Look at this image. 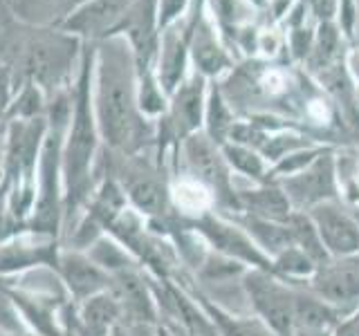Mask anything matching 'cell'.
I'll use <instances>...</instances> for the list:
<instances>
[{
  "label": "cell",
  "instance_id": "obj_1",
  "mask_svg": "<svg viewBox=\"0 0 359 336\" xmlns=\"http://www.w3.org/2000/svg\"><path fill=\"white\" fill-rule=\"evenodd\" d=\"M121 36L104 38L95 54L97 126L112 146H126L135 132V88H133V52Z\"/></svg>",
  "mask_w": 359,
  "mask_h": 336
},
{
  "label": "cell",
  "instance_id": "obj_2",
  "mask_svg": "<svg viewBox=\"0 0 359 336\" xmlns=\"http://www.w3.org/2000/svg\"><path fill=\"white\" fill-rule=\"evenodd\" d=\"M93 52H83L81 74H79L76 99H74V121L65 146V175L70 188H81L88 177V168L95 155V115H93V97H90V76H93Z\"/></svg>",
  "mask_w": 359,
  "mask_h": 336
},
{
  "label": "cell",
  "instance_id": "obj_3",
  "mask_svg": "<svg viewBox=\"0 0 359 336\" xmlns=\"http://www.w3.org/2000/svg\"><path fill=\"white\" fill-rule=\"evenodd\" d=\"M133 3L135 0H88L74 7L72 14L65 18L63 29L83 38L115 36Z\"/></svg>",
  "mask_w": 359,
  "mask_h": 336
},
{
  "label": "cell",
  "instance_id": "obj_4",
  "mask_svg": "<svg viewBox=\"0 0 359 336\" xmlns=\"http://www.w3.org/2000/svg\"><path fill=\"white\" fill-rule=\"evenodd\" d=\"M312 224L330 253L351 255L359 249V227L339 209L319 204L312 211Z\"/></svg>",
  "mask_w": 359,
  "mask_h": 336
},
{
  "label": "cell",
  "instance_id": "obj_5",
  "mask_svg": "<svg viewBox=\"0 0 359 336\" xmlns=\"http://www.w3.org/2000/svg\"><path fill=\"white\" fill-rule=\"evenodd\" d=\"M250 294L256 309L261 312V316L272 325V330L278 334H290L292 330V305L294 298H290L285 289H280L274 285L272 280H267L265 276H252L250 283Z\"/></svg>",
  "mask_w": 359,
  "mask_h": 336
},
{
  "label": "cell",
  "instance_id": "obj_6",
  "mask_svg": "<svg viewBox=\"0 0 359 336\" xmlns=\"http://www.w3.org/2000/svg\"><path fill=\"white\" fill-rule=\"evenodd\" d=\"M317 291L337 305H348L359 298V262L344 260L339 265L325 267L314 280Z\"/></svg>",
  "mask_w": 359,
  "mask_h": 336
},
{
  "label": "cell",
  "instance_id": "obj_7",
  "mask_svg": "<svg viewBox=\"0 0 359 336\" xmlns=\"http://www.w3.org/2000/svg\"><path fill=\"white\" fill-rule=\"evenodd\" d=\"M290 197L297 204H314L323 197L332 195V171L328 162H319L310 168V173L290 179L285 184Z\"/></svg>",
  "mask_w": 359,
  "mask_h": 336
},
{
  "label": "cell",
  "instance_id": "obj_8",
  "mask_svg": "<svg viewBox=\"0 0 359 336\" xmlns=\"http://www.w3.org/2000/svg\"><path fill=\"white\" fill-rule=\"evenodd\" d=\"M70 50L72 43L70 41H43L32 48L29 56V67L34 72V78L41 83L50 81V78L59 76L61 72L67 70V63H70Z\"/></svg>",
  "mask_w": 359,
  "mask_h": 336
},
{
  "label": "cell",
  "instance_id": "obj_9",
  "mask_svg": "<svg viewBox=\"0 0 359 336\" xmlns=\"http://www.w3.org/2000/svg\"><path fill=\"white\" fill-rule=\"evenodd\" d=\"M337 323V314L323 305V302L314 298H303L297 296L294 305H292V325H297L301 332L306 334H325L332 330V325Z\"/></svg>",
  "mask_w": 359,
  "mask_h": 336
},
{
  "label": "cell",
  "instance_id": "obj_10",
  "mask_svg": "<svg viewBox=\"0 0 359 336\" xmlns=\"http://www.w3.org/2000/svg\"><path fill=\"white\" fill-rule=\"evenodd\" d=\"M184 43L180 38V34L168 31L162 43V54H160V83L166 92H173L177 88L180 78L184 72Z\"/></svg>",
  "mask_w": 359,
  "mask_h": 336
},
{
  "label": "cell",
  "instance_id": "obj_11",
  "mask_svg": "<svg viewBox=\"0 0 359 336\" xmlns=\"http://www.w3.org/2000/svg\"><path fill=\"white\" fill-rule=\"evenodd\" d=\"M187 157H189L191 168H194L202 179H207L211 184L224 182L220 160H218V155L213 153L209 141H205L202 137H191L187 141Z\"/></svg>",
  "mask_w": 359,
  "mask_h": 336
},
{
  "label": "cell",
  "instance_id": "obj_12",
  "mask_svg": "<svg viewBox=\"0 0 359 336\" xmlns=\"http://www.w3.org/2000/svg\"><path fill=\"white\" fill-rule=\"evenodd\" d=\"M63 274L67 285L79 296H90L97 289L104 287V276L99 274V269L93 267L88 260H81V258H67L63 262Z\"/></svg>",
  "mask_w": 359,
  "mask_h": 336
},
{
  "label": "cell",
  "instance_id": "obj_13",
  "mask_svg": "<svg viewBox=\"0 0 359 336\" xmlns=\"http://www.w3.org/2000/svg\"><path fill=\"white\" fill-rule=\"evenodd\" d=\"M287 224H290L292 240L301 246V251L306 253L310 260H325L323 242H321L317 227L312 224V220L303 218V216H290Z\"/></svg>",
  "mask_w": 359,
  "mask_h": 336
},
{
  "label": "cell",
  "instance_id": "obj_14",
  "mask_svg": "<svg viewBox=\"0 0 359 336\" xmlns=\"http://www.w3.org/2000/svg\"><path fill=\"white\" fill-rule=\"evenodd\" d=\"M194 59L205 74H216L224 65V56L207 27H202L194 38Z\"/></svg>",
  "mask_w": 359,
  "mask_h": 336
},
{
  "label": "cell",
  "instance_id": "obj_15",
  "mask_svg": "<svg viewBox=\"0 0 359 336\" xmlns=\"http://www.w3.org/2000/svg\"><path fill=\"white\" fill-rule=\"evenodd\" d=\"M115 314H117V307L110 298H104V296L93 298L86 305L83 316H81L83 325H86V332L90 336H106L108 325L112 318H115Z\"/></svg>",
  "mask_w": 359,
  "mask_h": 336
},
{
  "label": "cell",
  "instance_id": "obj_16",
  "mask_svg": "<svg viewBox=\"0 0 359 336\" xmlns=\"http://www.w3.org/2000/svg\"><path fill=\"white\" fill-rule=\"evenodd\" d=\"M202 117V88L200 83H189L177 97V119L182 121L184 130H194L200 126Z\"/></svg>",
  "mask_w": 359,
  "mask_h": 336
},
{
  "label": "cell",
  "instance_id": "obj_17",
  "mask_svg": "<svg viewBox=\"0 0 359 336\" xmlns=\"http://www.w3.org/2000/svg\"><path fill=\"white\" fill-rule=\"evenodd\" d=\"M252 233L256 235V240L261 242L265 249H272L274 253H283L285 249L292 246V233L290 229H280L276 224H269V220H252L250 222Z\"/></svg>",
  "mask_w": 359,
  "mask_h": 336
},
{
  "label": "cell",
  "instance_id": "obj_18",
  "mask_svg": "<svg viewBox=\"0 0 359 336\" xmlns=\"http://www.w3.org/2000/svg\"><path fill=\"white\" fill-rule=\"evenodd\" d=\"M250 206L252 211L261 213L263 220H280V218H290L287 211V200L278 193V190H256L250 195Z\"/></svg>",
  "mask_w": 359,
  "mask_h": 336
},
{
  "label": "cell",
  "instance_id": "obj_19",
  "mask_svg": "<svg viewBox=\"0 0 359 336\" xmlns=\"http://www.w3.org/2000/svg\"><path fill=\"white\" fill-rule=\"evenodd\" d=\"M130 197L135 206L146 213H160L164 209V193L153 179H137L130 186Z\"/></svg>",
  "mask_w": 359,
  "mask_h": 336
},
{
  "label": "cell",
  "instance_id": "obj_20",
  "mask_svg": "<svg viewBox=\"0 0 359 336\" xmlns=\"http://www.w3.org/2000/svg\"><path fill=\"white\" fill-rule=\"evenodd\" d=\"M119 294H121L123 302H126V305H128L133 312L142 314V316H151V314H153V309H151V300H149V296H146L144 285H142L135 276L123 274V276L119 278Z\"/></svg>",
  "mask_w": 359,
  "mask_h": 336
},
{
  "label": "cell",
  "instance_id": "obj_21",
  "mask_svg": "<svg viewBox=\"0 0 359 336\" xmlns=\"http://www.w3.org/2000/svg\"><path fill=\"white\" fill-rule=\"evenodd\" d=\"M175 202L177 206L187 213H198L202 209H207L209 195L198 182H182L175 186Z\"/></svg>",
  "mask_w": 359,
  "mask_h": 336
},
{
  "label": "cell",
  "instance_id": "obj_22",
  "mask_svg": "<svg viewBox=\"0 0 359 336\" xmlns=\"http://www.w3.org/2000/svg\"><path fill=\"white\" fill-rule=\"evenodd\" d=\"M142 74V81H140V108L144 112H149V115H155V112H160L164 108L162 104V94L157 92V85L153 81V76L149 74V70L140 72Z\"/></svg>",
  "mask_w": 359,
  "mask_h": 336
},
{
  "label": "cell",
  "instance_id": "obj_23",
  "mask_svg": "<svg viewBox=\"0 0 359 336\" xmlns=\"http://www.w3.org/2000/svg\"><path fill=\"white\" fill-rule=\"evenodd\" d=\"M224 155L229 157V162L238 168V171L247 173V175H254L258 177L263 173V164L261 160L252 153V150H247V148H238V146H227L224 148Z\"/></svg>",
  "mask_w": 359,
  "mask_h": 336
},
{
  "label": "cell",
  "instance_id": "obj_24",
  "mask_svg": "<svg viewBox=\"0 0 359 336\" xmlns=\"http://www.w3.org/2000/svg\"><path fill=\"white\" fill-rule=\"evenodd\" d=\"M39 110H41V92L34 83H27V88L22 90V94L18 97L14 110H11V115L20 119H32V117H36Z\"/></svg>",
  "mask_w": 359,
  "mask_h": 336
},
{
  "label": "cell",
  "instance_id": "obj_25",
  "mask_svg": "<svg viewBox=\"0 0 359 336\" xmlns=\"http://www.w3.org/2000/svg\"><path fill=\"white\" fill-rule=\"evenodd\" d=\"M278 267L287 269V272H294V274H308L312 269V260L303 251L294 249V246H290V249H285L283 253H280Z\"/></svg>",
  "mask_w": 359,
  "mask_h": 336
},
{
  "label": "cell",
  "instance_id": "obj_26",
  "mask_svg": "<svg viewBox=\"0 0 359 336\" xmlns=\"http://www.w3.org/2000/svg\"><path fill=\"white\" fill-rule=\"evenodd\" d=\"M187 0H157V29H166L171 22L182 14Z\"/></svg>",
  "mask_w": 359,
  "mask_h": 336
},
{
  "label": "cell",
  "instance_id": "obj_27",
  "mask_svg": "<svg viewBox=\"0 0 359 336\" xmlns=\"http://www.w3.org/2000/svg\"><path fill=\"white\" fill-rule=\"evenodd\" d=\"M224 336H274L256 321H224Z\"/></svg>",
  "mask_w": 359,
  "mask_h": 336
},
{
  "label": "cell",
  "instance_id": "obj_28",
  "mask_svg": "<svg viewBox=\"0 0 359 336\" xmlns=\"http://www.w3.org/2000/svg\"><path fill=\"white\" fill-rule=\"evenodd\" d=\"M209 121H211V132L220 134L224 128L229 126V117L222 108V101L218 99V94L211 97V106H209Z\"/></svg>",
  "mask_w": 359,
  "mask_h": 336
},
{
  "label": "cell",
  "instance_id": "obj_29",
  "mask_svg": "<svg viewBox=\"0 0 359 336\" xmlns=\"http://www.w3.org/2000/svg\"><path fill=\"white\" fill-rule=\"evenodd\" d=\"M95 258L101 265H108V267H121V262H123V255L112 244H99Z\"/></svg>",
  "mask_w": 359,
  "mask_h": 336
},
{
  "label": "cell",
  "instance_id": "obj_30",
  "mask_svg": "<svg viewBox=\"0 0 359 336\" xmlns=\"http://www.w3.org/2000/svg\"><path fill=\"white\" fill-rule=\"evenodd\" d=\"M9 97H11V74L7 67H0V117L9 108Z\"/></svg>",
  "mask_w": 359,
  "mask_h": 336
},
{
  "label": "cell",
  "instance_id": "obj_31",
  "mask_svg": "<svg viewBox=\"0 0 359 336\" xmlns=\"http://www.w3.org/2000/svg\"><path fill=\"white\" fill-rule=\"evenodd\" d=\"M334 29L332 27H321V38H319V48H321V54L323 56H328L330 52H332V48H334Z\"/></svg>",
  "mask_w": 359,
  "mask_h": 336
},
{
  "label": "cell",
  "instance_id": "obj_32",
  "mask_svg": "<svg viewBox=\"0 0 359 336\" xmlns=\"http://www.w3.org/2000/svg\"><path fill=\"white\" fill-rule=\"evenodd\" d=\"M310 160H312V153H306V155H292L290 160H285L278 168H280L283 173H285V171L292 173L294 168H299V166H303V164H310Z\"/></svg>",
  "mask_w": 359,
  "mask_h": 336
},
{
  "label": "cell",
  "instance_id": "obj_33",
  "mask_svg": "<svg viewBox=\"0 0 359 336\" xmlns=\"http://www.w3.org/2000/svg\"><path fill=\"white\" fill-rule=\"evenodd\" d=\"M337 336H359V314L348 323H344L341 328L337 330Z\"/></svg>",
  "mask_w": 359,
  "mask_h": 336
},
{
  "label": "cell",
  "instance_id": "obj_34",
  "mask_svg": "<svg viewBox=\"0 0 359 336\" xmlns=\"http://www.w3.org/2000/svg\"><path fill=\"white\" fill-rule=\"evenodd\" d=\"M308 43H310V34L308 31H297L294 34V50H297V54H303V50H308Z\"/></svg>",
  "mask_w": 359,
  "mask_h": 336
},
{
  "label": "cell",
  "instance_id": "obj_35",
  "mask_svg": "<svg viewBox=\"0 0 359 336\" xmlns=\"http://www.w3.org/2000/svg\"><path fill=\"white\" fill-rule=\"evenodd\" d=\"M317 11H319L321 16H330L332 11H334V0H319Z\"/></svg>",
  "mask_w": 359,
  "mask_h": 336
},
{
  "label": "cell",
  "instance_id": "obj_36",
  "mask_svg": "<svg viewBox=\"0 0 359 336\" xmlns=\"http://www.w3.org/2000/svg\"><path fill=\"white\" fill-rule=\"evenodd\" d=\"M344 25H346V29H351V25H353V7H351V0H344Z\"/></svg>",
  "mask_w": 359,
  "mask_h": 336
},
{
  "label": "cell",
  "instance_id": "obj_37",
  "mask_svg": "<svg viewBox=\"0 0 359 336\" xmlns=\"http://www.w3.org/2000/svg\"><path fill=\"white\" fill-rule=\"evenodd\" d=\"M0 316H7V309H5V302L0 298Z\"/></svg>",
  "mask_w": 359,
  "mask_h": 336
},
{
  "label": "cell",
  "instance_id": "obj_38",
  "mask_svg": "<svg viewBox=\"0 0 359 336\" xmlns=\"http://www.w3.org/2000/svg\"><path fill=\"white\" fill-rule=\"evenodd\" d=\"M83 3H88V0H72V5L76 7V5H83Z\"/></svg>",
  "mask_w": 359,
  "mask_h": 336
},
{
  "label": "cell",
  "instance_id": "obj_39",
  "mask_svg": "<svg viewBox=\"0 0 359 336\" xmlns=\"http://www.w3.org/2000/svg\"><path fill=\"white\" fill-rule=\"evenodd\" d=\"M0 233H3V218H0Z\"/></svg>",
  "mask_w": 359,
  "mask_h": 336
},
{
  "label": "cell",
  "instance_id": "obj_40",
  "mask_svg": "<svg viewBox=\"0 0 359 336\" xmlns=\"http://www.w3.org/2000/svg\"><path fill=\"white\" fill-rule=\"evenodd\" d=\"M254 3H258V5H261V3H263V0H254Z\"/></svg>",
  "mask_w": 359,
  "mask_h": 336
}]
</instances>
